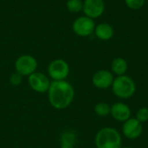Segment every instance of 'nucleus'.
Returning <instances> with one entry per match:
<instances>
[{"label": "nucleus", "instance_id": "nucleus-13", "mask_svg": "<svg viewBox=\"0 0 148 148\" xmlns=\"http://www.w3.org/2000/svg\"><path fill=\"white\" fill-rule=\"evenodd\" d=\"M77 140L78 135L75 130L66 129L60 136V148H75Z\"/></svg>", "mask_w": 148, "mask_h": 148}, {"label": "nucleus", "instance_id": "nucleus-21", "mask_svg": "<svg viewBox=\"0 0 148 148\" xmlns=\"http://www.w3.org/2000/svg\"><path fill=\"white\" fill-rule=\"evenodd\" d=\"M0 1H4V0H0Z\"/></svg>", "mask_w": 148, "mask_h": 148}, {"label": "nucleus", "instance_id": "nucleus-1", "mask_svg": "<svg viewBox=\"0 0 148 148\" xmlns=\"http://www.w3.org/2000/svg\"><path fill=\"white\" fill-rule=\"evenodd\" d=\"M48 98L50 105L58 110L69 108L75 98L74 87L66 80L53 81L48 90Z\"/></svg>", "mask_w": 148, "mask_h": 148}, {"label": "nucleus", "instance_id": "nucleus-15", "mask_svg": "<svg viewBox=\"0 0 148 148\" xmlns=\"http://www.w3.org/2000/svg\"><path fill=\"white\" fill-rule=\"evenodd\" d=\"M95 113L101 117H106L110 114L111 106L107 102H99L95 106Z\"/></svg>", "mask_w": 148, "mask_h": 148}, {"label": "nucleus", "instance_id": "nucleus-18", "mask_svg": "<svg viewBox=\"0 0 148 148\" xmlns=\"http://www.w3.org/2000/svg\"><path fill=\"white\" fill-rule=\"evenodd\" d=\"M136 119L140 123H145L148 121V108L146 107L140 108L136 113Z\"/></svg>", "mask_w": 148, "mask_h": 148}, {"label": "nucleus", "instance_id": "nucleus-7", "mask_svg": "<svg viewBox=\"0 0 148 148\" xmlns=\"http://www.w3.org/2000/svg\"><path fill=\"white\" fill-rule=\"evenodd\" d=\"M28 77H29L28 78L29 85L35 92L37 93L48 92L51 82L49 77L45 74L36 71Z\"/></svg>", "mask_w": 148, "mask_h": 148}, {"label": "nucleus", "instance_id": "nucleus-16", "mask_svg": "<svg viewBox=\"0 0 148 148\" xmlns=\"http://www.w3.org/2000/svg\"><path fill=\"white\" fill-rule=\"evenodd\" d=\"M68 10L71 13H79L82 11L83 1L82 0H68L66 3Z\"/></svg>", "mask_w": 148, "mask_h": 148}, {"label": "nucleus", "instance_id": "nucleus-4", "mask_svg": "<svg viewBox=\"0 0 148 148\" xmlns=\"http://www.w3.org/2000/svg\"><path fill=\"white\" fill-rule=\"evenodd\" d=\"M69 65L63 59H55L48 66L49 76L53 81H63L69 75Z\"/></svg>", "mask_w": 148, "mask_h": 148}, {"label": "nucleus", "instance_id": "nucleus-6", "mask_svg": "<svg viewBox=\"0 0 148 148\" xmlns=\"http://www.w3.org/2000/svg\"><path fill=\"white\" fill-rule=\"evenodd\" d=\"M95 29V23L94 19L86 16L77 17L72 24L74 33L81 37H87L92 35Z\"/></svg>", "mask_w": 148, "mask_h": 148}, {"label": "nucleus", "instance_id": "nucleus-9", "mask_svg": "<svg viewBox=\"0 0 148 148\" xmlns=\"http://www.w3.org/2000/svg\"><path fill=\"white\" fill-rule=\"evenodd\" d=\"M143 127L136 118H130L123 123L122 134L129 140H136L142 134Z\"/></svg>", "mask_w": 148, "mask_h": 148}, {"label": "nucleus", "instance_id": "nucleus-20", "mask_svg": "<svg viewBox=\"0 0 148 148\" xmlns=\"http://www.w3.org/2000/svg\"><path fill=\"white\" fill-rule=\"evenodd\" d=\"M121 148H132V147H121Z\"/></svg>", "mask_w": 148, "mask_h": 148}, {"label": "nucleus", "instance_id": "nucleus-10", "mask_svg": "<svg viewBox=\"0 0 148 148\" xmlns=\"http://www.w3.org/2000/svg\"><path fill=\"white\" fill-rule=\"evenodd\" d=\"M114 80V74L107 69H101L95 72L92 77L93 85L99 89H107L112 87Z\"/></svg>", "mask_w": 148, "mask_h": 148}, {"label": "nucleus", "instance_id": "nucleus-5", "mask_svg": "<svg viewBox=\"0 0 148 148\" xmlns=\"http://www.w3.org/2000/svg\"><path fill=\"white\" fill-rule=\"evenodd\" d=\"M37 66L36 59L31 55H22L15 62L16 72L23 76H29L36 71Z\"/></svg>", "mask_w": 148, "mask_h": 148}, {"label": "nucleus", "instance_id": "nucleus-3", "mask_svg": "<svg viewBox=\"0 0 148 148\" xmlns=\"http://www.w3.org/2000/svg\"><path fill=\"white\" fill-rule=\"evenodd\" d=\"M111 88L116 97L124 100L133 97L137 89L135 82L126 75L115 77Z\"/></svg>", "mask_w": 148, "mask_h": 148}, {"label": "nucleus", "instance_id": "nucleus-8", "mask_svg": "<svg viewBox=\"0 0 148 148\" xmlns=\"http://www.w3.org/2000/svg\"><path fill=\"white\" fill-rule=\"evenodd\" d=\"M82 11L88 17L99 18L105 11V2L104 0H84Z\"/></svg>", "mask_w": 148, "mask_h": 148}, {"label": "nucleus", "instance_id": "nucleus-17", "mask_svg": "<svg viewBox=\"0 0 148 148\" xmlns=\"http://www.w3.org/2000/svg\"><path fill=\"white\" fill-rule=\"evenodd\" d=\"M124 2L128 9L136 10L141 9L144 6L146 0H124Z\"/></svg>", "mask_w": 148, "mask_h": 148}, {"label": "nucleus", "instance_id": "nucleus-14", "mask_svg": "<svg viewBox=\"0 0 148 148\" xmlns=\"http://www.w3.org/2000/svg\"><path fill=\"white\" fill-rule=\"evenodd\" d=\"M128 69V63L126 59L122 57H116L111 62V72L116 76L126 75Z\"/></svg>", "mask_w": 148, "mask_h": 148}, {"label": "nucleus", "instance_id": "nucleus-12", "mask_svg": "<svg viewBox=\"0 0 148 148\" xmlns=\"http://www.w3.org/2000/svg\"><path fill=\"white\" fill-rule=\"evenodd\" d=\"M94 33L99 40L109 41L114 36V29L111 24L108 23H101L95 25Z\"/></svg>", "mask_w": 148, "mask_h": 148}, {"label": "nucleus", "instance_id": "nucleus-11", "mask_svg": "<svg viewBox=\"0 0 148 148\" xmlns=\"http://www.w3.org/2000/svg\"><path fill=\"white\" fill-rule=\"evenodd\" d=\"M111 116L119 122H125L131 118L132 111L127 104L124 102H116L111 106Z\"/></svg>", "mask_w": 148, "mask_h": 148}, {"label": "nucleus", "instance_id": "nucleus-19", "mask_svg": "<svg viewBox=\"0 0 148 148\" xmlns=\"http://www.w3.org/2000/svg\"><path fill=\"white\" fill-rule=\"evenodd\" d=\"M22 81H23V75H21L19 73L17 72H15V73H12L10 75V78H9V82L12 85V86H19L21 83H22Z\"/></svg>", "mask_w": 148, "mask_h": 148}, {"label": "nucleus", "instance_id": "nucleus-2", "mask_svg": "<svg viewBox=\"0 0 148 148\" xmlns=\"http://www.w3.org/2000/svg\"><path fill=\"white\" fill-rule=\"evenodd\" d=\"M95 143L96 148H121V134L115 128L106 127L97 132Z\"/></svg>", "mask_w": 148, "mask_h": 148}]
</instances>
